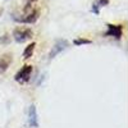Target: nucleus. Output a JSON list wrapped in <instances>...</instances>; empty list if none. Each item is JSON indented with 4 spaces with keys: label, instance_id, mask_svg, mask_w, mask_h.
Returning <instances> with one entry per match:
<instances>
[{
    "label": "nucleus",
    "instance_id": "nucleus-3",
    "mask_svg": "<svg viewBox=\"0 0 128 128\" xmlns=\"http://www.w3.org/2000/svg\"><path fill=\"white\" fill-rule=\"evenodd\" d=\"M108 30L104 34L105 37H113L116 41H119L123 36V24H113V23H108L106 24Z\"/></svg>",
    "mask_w": 128,
    "mask_h": 128
},
{
    "label": "nucleus",
    "instance_id": "nucleus-4",
    "mask_svg": "<svg viewBox=\"0 0 128 128\" xmlns=\"http://www.w3.org/2000/svg\"><path fill=\"white\" fill-rule=\"evenodd\" d=\"M31 74H32V66H28L27 64V66H23L17 72V74L14 76V80L18 83H26V82L30 81Z\"/></svg>",
    "mask_w": 128,
    "mask_h": 128
},
{
    "label": "nucleus",
    "instance_id": "nucleus-7",
    "mask_svg": "<svg viewBox=\"0 0 128 128\" xmlns=\"http://www.w3.org/2000/svg\"><path fill=\"white\" fill-rule=\"evenodd\" d=\"M13 62L12 54H4L0 56V73H4Z\"/></svg>",
    "mask_w": 128,
    "mask_h": 128
},
{
    "label": "nucleus",
    "instance_id": "nucleus-10",
    "mask_svg": "<svg viewBox=\"0 0 128 128\" xmlns=\"http://www.w3.org/2000/svg\"><path fill=\"white\" fill-rule=\"evenodd\" d=\"M73 44L76 45V46H82V45H90V44H92V41L88 40V38L80 37V38H74L73 40Z\"/></svg>",
    "mask_w": 128,
    "mask_h": 128
},
{
    "label": "nucleus",
    "instance_id": "nucleus-11",
    "mask_svg": "<svg viewBox=\"0 0 128 128\" xmlns=\"http://www.w3.org/2000/svg\"><path fill=\"white\" fill-rule=\"evenodd\" d=\"M38 2V0H27L26 2V5H24V13H28L34 9V5Z\"/></svg>",
    "mask_w": 128,
    "mask_h": 128
},
{
    "label": "nucleus",
    "instance_id": "nucleus-6",
    "mask_svg": "<svg viewBox=\"0 0 128 128\" xmlns=\"http://www.w3.org/2000/svg\"><path fill=\"white\" fill-rule=\"evenodd\" d=\"M28 124L31 128H38V115L35 104H31L28 110Z\"/></svg>",
    "mask_w": 128,
    "mask_h": 128
},
{
    "label": "nucleus",
    "instance_id": "nucleus-9",
    "mask_svg": "<svg viewBox=\"0 0 128 128\" xmlns=\"http://www.w3.org/2000/svg\"><path fill=\"white\" fill-rule=\"evenodd\" d=\"M35 48H36V42H31L28 46H26V49H24V51H23V59H24V60L30 59L32 55H34Z\"/></svg>",
    "mask_w": 128,
    "mask_h": 128
},
{
    "label": "nucleus",
    "instance_id": "nucleus-5",
    "mask_svg": "<svg viewBox=\"0 0 128 128\" xmlns=\"http://www.w3.org/2000/svg\"><path fill=\"white\" fill-rule=\"evenodd\" d=\"M68 46H69V42L67 40H58L55 44H54V46L51 48L50 52H49V60L54 59L58 54H60L62 51H64Z\"/></svg>",
    "mask_w": 128,
    "mask_h": 128
},
{
    "label": "nucleus",
    "instance_id": "nucleus-12",
    "mask_svg": "<svg viewBox=\"0 0 128 128\" xmlns=\"http://www.w3.org/2000/svg\"><path fill=\"white\" fill-rule=\"evenodd\" d=\"M0 42L2 44H9V35H3L0 37Z\"/></svg>",
    "mask_w": 128,
    "mask_h": 128
},
{
    "label": "nucleus",
    "instance_id": "nucleus-13",
    "mask_svg": "<svg viewBox=\"0 0 128 128\" xmlns=\"http://www.w3.org/2000/svg\"><path fill=\"white\" fill-rule=\"evenodd\" d=\"M2 13H3V10H2V9H0V16H2Z\"/></svg>",
    "mask_w": 128,
    "mask_h": 128
},
{
    "label": "nucleus",
    "instance_id": "nucleus-1",
    "mask_svg": "<svg viewBox=\"0 0 128 128\" xmlns=\"http://www.w3.org/2000/svg\"><path fill=\"white\" fill-rule=\"evenodd\" d=\"M13 37L16 42L22 44V42H26L34 37V32H32L31 28H27V27H18L13 31Z\"/></svg>",
    "mask_w": 128,
    "mask_h": 128
},
{
    "label": "nucleus",
    "instance_id": "nucleus-8",
    "mask_svg": "<svg viewBox=\"0 0 128 128\" xmlns=\"http://www.w3.org/2000/svg\"><path fill=\"white\" fill-rule=\"evenodd\" d=\"M109 3H110V0H95L92 3V6H91V12L96 16H99L100 14V8L109 5Z\"/></svg>",
    "mask_w": 128,
    "mask_h": 128
},
{
    "label": "nucleus",
    "instance_id": "nucleus-2",
    "mask_svg": "<svg viewBox=\"0 0 128 128\" xmlns=\"http://www.w3.org/2000/svg\"><path fill=\"white\" fill-rule=\"evenodd\" d=\"M40 17V10L38 9H32L31 12L26 13L24 17H13V19L18 23H26V24H32L37 22V19Z\"/></svg>",
    "mask_w": 128,
    "mask_h": 128
}]
</instances>
